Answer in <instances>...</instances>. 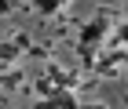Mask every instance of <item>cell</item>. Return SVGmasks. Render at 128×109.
<instances>
[{
    "instance_id": "1",
    "label": "cell",
    "mask_w": 128,
    "mask_h": 109,
    "mask_svg": "<svg viewBox=\"0 0 128 109\" xmlns=\"http://www.w3.org/2000/svg\"><path fill=\"white\" fill-rule=\"evenodd\" d=\"M55 4L59 0H40V11H55Z\"/></svg>"
},
{
    "instance_id": "2",
    "label": "cell",
    "mask_w": 128,
    "mask_h": 109,
    "mask_svg": "<svg viewBox=\"0 0 128 109\" xmlns=\"http://www.w3.org/2000/svg\"><path fill=\"white\" fill-rule=\"evenodd\" d=\"M8 4H11V0H0V11H8Z\"/></svg>"
}]
</instances>
